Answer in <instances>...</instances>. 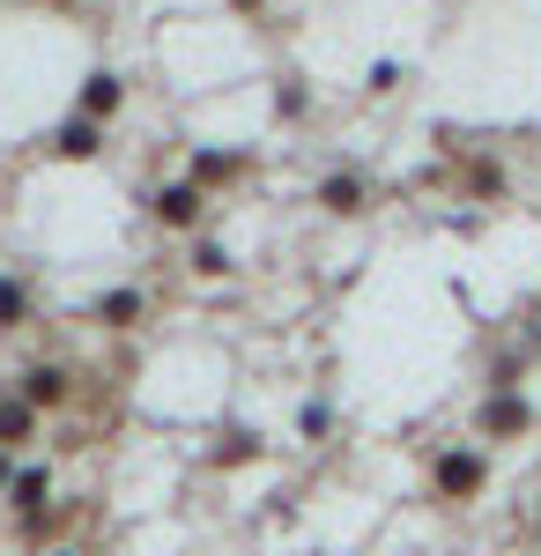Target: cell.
I'll return each instance as SVG.
<instances>
[{
    "instance_id": "5",
    "label": "cell",
    "mask_w": 541,
    "mask_h": 556,
    "mask_svg": "<svg viewBox=\"0 0 541 556\" xmlns=\"http://www.w3.org/2000/svg\"><path fill=\"white\" fill-rule=\"evenodd\" d=\"M119 104H126V83H119V75H104V67H97V75L83 83V119H112Z\"/></svg>"
},
{
    "instance_id": "16",
    "label": "cell",
    "mask_w": 541,
    "mask_h": 556,
    "mask_svg": "<svg viewBox=\"0 0 541 556\" xmlns=\"http://www.w3.org/2000/svg\"><path fill=\"white\" fill-rule=\"evenodd\" d=\"M8 482H15V460H8V445H0V490H8Z\"/></svg>"
},
{
    "instance_id": "14",
    "label": "cell",
    "mask_w": 541,
    "mask_h": 556,
    "mask_svg": "<svg viewBox=\"0 0 541 556\" xmlns=\"http://www.w3.org/2000/svg\"><path fill=\"white\" fill-rule=\"evenodd\" d=\"M467 186H475V193H498L504 178H498V164H467Z\"/></svg>"
},
{
    "instance_id": "10",
    "label": "cell",
    "mask_w": 541,
    "mask_h": 556,
    "mask_svg": "<svg viewBox=\"0 0 541 556\" xmlns=\"http://www.w3.org/2000/svg\"><path fill=\"white\" fill-rule=\"evenodd\" d=\"M97 319H104V327H134V319H141V290H104V298H97Z\"/></svg>"
},
{
    "instance_id": "15",
    "label": "cell",
    "mask_w": 541,
    "mask_h": 556,
    "mask_svg": "<svg viewBox=\"0 0 541 556\" xmlns=\"http://www.w3.org/2000/svg\"><path fill=\"white\" fill-rule=\"evenodd\" d=\"M193 267H201V275H223L230 260H223V245H201V253H193Z\"/></svg>"
},
{
    "instance_id": "6",
    "label": "cell",
    "mask_w": 541,
    "mask_h": 556,
    "mask_svg": "<svg viewBox=\"0 0 541 556\" xmlns=\"http://www.w3.org/2000/svg\"><path fill=\"white\" fill-rule=\"evenodd\" d=\"M52 149H60V156H75V164H89V156L104 149V134H97V119H67V127L52 134Z\"/></svg>"
},
{
    "instance_id": "9",
    "label": "cell",
    "mask_w": 541,
    "mask_h": 556,
    "mask_svg": "<svg viewBox=\"0 0 541 556\" xmlns=\"http://www.w3.org/2000/svg\"><path fill=\"white\" fill-rule=\"evenodd\" d=\"M45 490H52V475H45V468H23L15 482H8V505H15V513H38Z\"/></svg>"
},
{
    "instance_id": "17",
    "label": "cell",
    "mask_w": 541,
    "mask_h": 556,
    "mask_svg": "<svg viewBox=\"0 0 541 556\" xmlns=\"http://www.w3.org/2000/svg\"><path fill=\"white\" fill-rule=\"evenodd\" d=\"M230 8H238V15H252V8H260V0H230Z\"/></svg>"
},
{
    "instance_id": "12",
    "label": "cell",
    "mask_w": 541,
    "mask_h": 556,
    "mask_svg": "<svg viewBox=\"0 0 541 556\" xmlns=\"http://www.w3.org/2000/svg\"><path fill=\"white\" fill-rule=\"evenodd\" d=\"M23 312H30V290L0 275V327H23Z\"/></svg>"
},
{
    "instance_id": "1",
    "label": "cell",
    "mask_w": 541,
    "mask_h": 556,
    "mask_svg": "<svg viewBox=\"0 0 541 556\" xmlns=\"http://www.w3.org/2000/svg\"><path fill=\"white\" fill-rule=\"evenodd\" d=\"M430 482H438V497H475V490H482V482H490V460H482V453H467V445H460V453H438V468H430Z\"/></svg>"
},
{
    "instance_id": "11",
    "label": "cell",
    "mask_w": 541,
    "mask_h": 556,
    "mask_svg": "<svg viewBox=\"0 0 541 556\" xmlns=\"http://www.w3.org/2000/svg\"><path fill=\"white\" fill-rule=\"evenodd\" d=\"M30 424H38V408H30L23 393H15V401H0V445H23Z\"/></svg>"
},
{
    "instance_id": "13",
    "label": "cell",
    "mask_w": 541,
    "mask_h": 556,
    "mask_svg": "<svg viewBox=\"0 0 541 556\" xmlns=\"http://www.w3.org/2000/svg\"><path fill=\"white\" fill-rule=\"evenodd\" d=\"M215 460H223V468H238V460H260V438H252V430H238V438H230Z\"/></svg>"
},
{
    "instance_id": "2",
    "label": "cell",
    "mask_w": 541,
    "mask_h": 556,
    "mask_svg": "<svg viewBox=\"0 0 541 556\" xmlns=\"http://www.w3.org/2000/svg\"><path fill=\"white\" fill-rule=\"evenodd\" d=\"M475 430H482V438H527V430H534V408H527L512 386H498V393L482 401V424Z\"/></svg>"
},
{
    "instance_id": "7",
    "label": "cell",
    "mask_w": 541,
    "mask_h": 556,
    "mask_svg": "<svg viewBox=\"0 0 541 556\" xmlns=\"http://www.w3.org/2000/svg\"><path fill=\"white\" fill-rule=\"evenodd\" d=\"M319 201H327V215H356L372 193H364V178H349V172H334L327 186H319Z\"/></svg>"
},
{
    "instance_id": "4",
    "label": "cell",
    "mask_w": 541,
    "mask_h": 556,
    "mask_svg": "<svg viewBox=\"0 0 541 556\" xmlns=\"http://www.w3.org/2000/svg\"><path fill=\"white\" fill-rule=\"evenodd\" d=\"M23 401H30V408H60V401H67V371H60V364H30V371H23Z\"/></svg>"
},
{
    "instance_id": "18",
    "label": "cell",
    "mask_w": 541,
    "mask_h": 556,
    "mask_svg": "<svg viewBox=\"0 0 541 556\" xmlns=\"http://www.w3.org/2000/svg\"><path fill=\"white\" fill-rule=\"evenodd\" d=\"M52 556H75V549H52Z\"/></svg>"
},
{
    "instance_id": "8",
    "label": "cell",
    "mask_w": 541,
    "mask_h": 556,
    "mask_svg": "<svg viewBox=\"0 0 541 556\" xmlns=\"http://www.w3.org/2000/svg\"><path fill=\"white\" fill-rule=\"evenodd\" d=\"M246 172V156H230V149H201L193 156V186H223V178Z\"/></svg>"
},
{
    "instance_id": "3",
    "label": "cell",
    "mask_w": 541,
    "mask_h": 556,
    "mask_svg": "<svg viewBox=\"0 0 541 556\" xmlns=\"http://www.w3.org/2000/svg\"><path fill=\"white\" fill-rule=\"evenodd\" d=\"M149 208H156V223H171V230H193V223H201V186H193V178L156 186V193H149Z\"/></svg>"
}]
</instances>
